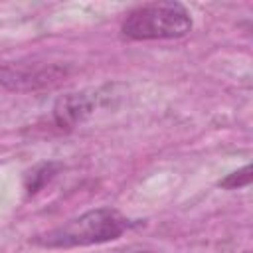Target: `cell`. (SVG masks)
<instances>
[{"mask_svg":"<svg viewBox=\"0 0 253 253\" xmlns=\"http://www.w3.org/2000/svg\"><path fill=\"white\" fill-rule=\"evenodd\" d=\"M59 164L55 162H43V164H38L28 176H26V192L28 194H36L38 190H42L57 172Z\"/></svg>","mask_w":253,"mask_h":253,"instance_id":"obj_5","label":"cell"},{"mask_svg":"<svg viewBox=\"0 0 253 253\" xmlns=\"http://www.w3.org/2000/svg\"><path fill=\"white\" fill-rule=\"evenodd\" d=\"M101 95L99 91H77L67 93L53 105V121L59 128L71 130L93 115Z\"/></svg>","mask_w":253,"mask_h":253,"instance_id":"obj_4","label":"cell"},{"mask_svg":"<svg viewBox=\"0 0 253 253\" xmlns=\"http://www.w3.org/2000/svg\"><path fill=\"white\" fill-rule=\"evenodd\" d=\"M69 69L59 63H0V85L10 91H42L61 85Z\"/></svg>","mask_w":253,"mask_h":253,"instance_id":"obj_3","label":"cell"},{"mask_svg":"<svg viewBox=\"0 0 253 253\" xmlns=\"http://www.w3.org/2000/svg\"><path fill=\"white\" fill-rule=\"evenodd\" d=\"M251 184V166L245 164L243 168L227 174L223 180H219V186L225 188V190H239V188H245Z\"/></svg>","mask_w":253,"mask_h":253,"instance_id":"obj_6","label":"cell"},{"mask_svg":"<svg viewBox=\"0 0 253 253\" xmlns=\"http://www.w3.org/2000/svg\"><path fill=\"white\" fill-rule=\"evenodd\" d=\"M130 221L113 208L89 210L49 231L38 233L32 237V243L45 249H71V247H89L107 241L119 239Z\"/></svg>","mask_w":253,"mask_h":253,"instance_id":"obj_1","label":"cell"},{"mask_svg":"<svg viewBox=\"0 0 253 253\" xmlns=\"http://www.w3.org/2000/svg\"><path fill=\"white\" fill-rule=\"evenodd\" d=\"M109 253H162V251L146 247V245H126V247H121V249H113Z\"/></svg>","mask_w":253,"mask_h":253,"instance_id":"obj_7","label":"cell"},{"mask_svg":"<svg viewBox=\"0 0 253 253\" xmlns=\"http://www.w3.org/2000/svg\"><path fill=\"white\" fill-rule=\"evenodd\" d=\"M194 22L188 8L180 2H150L130 10L123 24V36L144 40H176L190 34Z\"/></svg>","mask_w":253,"mask_h":253,"instance_id":"obj_2","label":"cell"}]
</instances>
